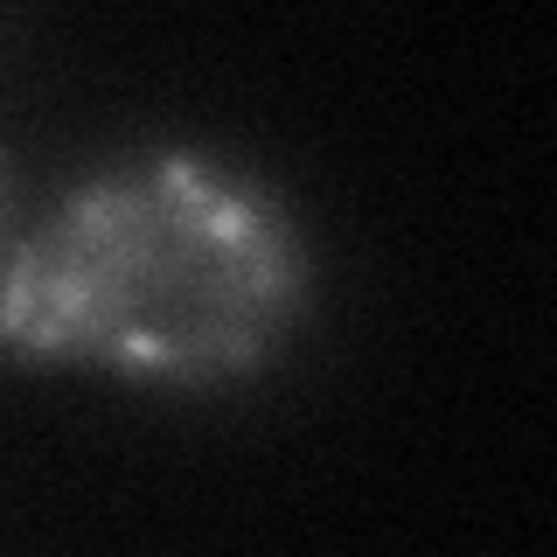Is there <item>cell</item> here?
Listing matches in <instances>:
<instances>
[{
	"label": "cell",
	"mask_w": 557,
	"mask_h": 557,
	"mask_svg": "<svg viewBox=\"0 0 557 557\" xmlns=\"http://www.w3.org/2000/svg\"><path fill=\"white\" fill-rule=\"evenodd\" d=\"M14 231H22V168H14V147L0 139V258H8Z\"/></svg>",
	"instance_id": "2"
},
{
	"label": "cell",
	"mask_w": 557,
	"mask_h": 557,
	"mask_svg": "<svg viewBox=\"0 0 557 557\" xmlns=\"http://www.w3.org/2000/svg\"><path fill=\"white\" fill-rule=\"evenodd\" d=\"M321 265L293 196L168 139L63 188L0 258V362L126 391H231L300 342Z\"/></svg>",
	"instance_id": "1"
}]
</instances>
